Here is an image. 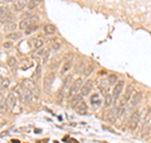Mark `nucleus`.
<instances>
[{"label": "nucleus", "instance_id": "obj_39", "mask_svg": "<svg viewBox=\"0 0 151 143\" xmlns=\"http://www.w3.org/2000/svg\"><path fill=\"white\" fill-rule=\"evenodd\" d=\"M70 80H72V76H68V77L63 81V86H68L69 82H70Z\"/></svg>", "mask_w": 151, "mask_h": 143}, {"label": "nucleus", "instance_id": "obj_19", "mask_svg": "<svg viewBox=\"0 0 151 143\" xmlns=\"http://www.w3.org/2000/svg\"><path fill=\"white\" fill-rule=\"evenodd\" d=\"M23 98H24V100L27 103H30L33 100V98H34V94H33L30 90L24 89V90H23Z\"/></svg>", "mask_w": 151, "mask_h": 143}, {"label": "nucleus", "instance_id": "obj_9", "mask_svg": "<svg viewBox=\"0 0 151 143\" xmlns=\"http://www.w3.org/2000/svg\"><path fill=\"white\" fill-rule=\"evenodd\" d=\"M134 93H135V89H134V86L132 85H130V86H127V89H126V91H125V94H124V98H122V101H124L125 104H127L131 100V98H132V95H134Z\"/></svg>", "mask_w": 151, "mask_h": 143}, {"label": "nucleus", "instance_id": "obj_15", "mask_svg": "<svg viewBox=\"0 0 151 143\" xmlns=\"http://www.w3.org/2000/svg\"><path fill=\"white\" fill-rule=\"evenodd\" d=\"M102 104V99L100 96V94H93L92 96H91V105L92 107H100Z\"/></svg>", "mask_w": 151, "mask_h": 143}, {"label": "nucleus", "instance_id": "obj_34", "mask_svg": "<svg viewBox=\"0 0 151 143\" xmlns=\"http://www.w3.org/2000/svg\"><path fill=\"white\" fill-rule=\"evenodd\" d=\"M59 48H60V43H59V42H55V41H54L53 43H52V46H50V50H52V51H55V52L58 51Z\"/></svg>", "mask_w": 151, "mask_h": 143}, {"label": "nucleus", "instance_id": "obj_5", "mask_svg": "<svg viewBox=\"0 0 151 143\" xmlns=\"http://www.w3.org/2000/svg\"><path fill=\"white\" fill-rule=\"evenodd\" d=\"M65 62L63 63V67H62V71H60V74L64 75V74H67L68 71L70 70V67H72V61H73V55H68L67 56V58H64Z\"/></svg>", "mask_w": 151, "mask_h": 143}, {"label": "nucleus", "instance_id": "obj_38", "mask_svg": "<svg viewBox=\"0 0 151 143\" xmlns=\"http://www.w3.org/2000/svg\"><path fill=\"white\" fill-rule=\"evenodd\" d=\"M1 89H6V88H9V80L8 79H4L3 80V82H1V86H0Z\"/></svg>", "mask_w": 151, "mask_h": 143}, {"label": "nucleus", "instance_id": "obj_21", "mask_svg": "<svg viewBox=\"0 0 151 143\" xmlns=\"http://www.w3.org/2000/svg\"><path fill=\"white\" fill-rule=\"evenodd\" d=\"M17 28H18V26L14 22H12V23H8V24H4V32L12 33V32H15Z\"/></svg>", "mask_w": 151, "mask_h": 143}, {"label": "nucleus", "instance_id": "obj_35", "mask_svg": "<svg viewBox=\"0 0 151 143\" xmlns=\"http://www.w3.org/2000/svg\"><path fill=\"white\" fill-rule=\"evenodd\" d=\"M92 71H93V66L92 65H89V66H87V67L86 69H84V75H86V76H88V75H91L92 74Z\"/></svg>", "mask_w": 151, "mask_h": 143}, {"label": "nucleus", "instance_id": "obj_3", "mask_svg": "<svg viewBox=\"0 0 151 143\" xmlns=\"http://www.w3.org/2000/svg\"><path fill=\"white\" fill-rule=\"evenodd\" d=\"M82 85H83V80H82V79L76 80L74 82H73L72 85H70V88H69V93H68V96H69V98H72L73 95L78 94L79 91H81Z\"/></svg>", "mask_w": 151, "mask_h": 143}, {"label": "nucleus", "instance_id": "obj_18", "mask_svg": "<svg viewBox=\"0 0 151 143\" xmlns=\"http://www.w3.org/2000/svg\"><path fill=\"white\" fill-rule=\"evenodd\" d=\"M87 110H88V108H87V105H86V103H81L76 108V112H77L79 115H84V114H87Z\"/></svg>", "mask_w": 151, "mask_h": 143}, {"label": "nucleus", "instance_id": "obj_16", "mask_svg": "<svg viewBox=\"0 0 151 143\" xmlns=\"http://www.w3.org/2000/svg\"><path fill=\"white\" fill-rule=\"evenodd\" d=\"M43 46H44V41L42 39V38H34V39H32V47L33 48L40 50Z\"/></svg>", "mask_w": 151, "mask_h": 143}, {"label": "nucleus", "instance_id": "obj_17", "mask_svg": "<svg viewBox=\"0 0 151 143\" xmlns=\"http://www.w3.org/2000/svg\"><path fill=\"white\" fill-rule=\"evenodd\" d=\"M105 118H106L107 122H110V123H116L117 115H116L115 110H108V112L105 114Z\"/></svg>", "mask_w": 151, "mask_h": 143}, {"label": "nucleus", "instance_id": "obj_37", "mask_svg": "<svg viewBox=\"0 0 151 143\" xmlns=\"http://www.w3.org/2000/svg\"><path fill=\"white\" fill-rule=\"evenodd\" d=\"M3 47L5 50H10L12 47H13V42H10V41H6V42H4L3 43Z\"/></svg>", "mask_w": 151, "mask_h": 143}, {"label": "nucleus", "instance_id": "obj_33", "mask_svg": "<svg viewBox=\"0 0 151 143\" xmlns=\"http://www.w3.org/2000/svg\"><path fill=\"white\" fill-rule=\"evenodd\" d=\"M37 29H38V26H37V24H33V26H30L29 28H27V29H25L24 32H25V34H30V33L35 32Z\"/></svg>", "mask_w": 151, "mask_h": 143}, {"label": "nucleus", "instance_id": "obj_10", "mask_svg": "<svg viewBox=\"0 0 151 143\" xmlns=\"http://www.w3.org/2000/svg\"><path fill=\"white\" fill-rule=\"evenodd\" d=\"M141 100H142V93L141 91H135L134 95H132V98H131V107H136V105H139V104L141 103Z\"/></svg>", "mask_w": 151, "mask_h": 143}, {"label": "nucleus", "instance_id": "obj_14", "mask_svg": "<svg viewBox=\"0 0 151 143\" xmlns=\"http://www.w3.org/2000/svg\"><path fill=\"white\" fill-rule=\"evenodd\" d=\"M57 31V28L54 24H50V23H47V24H44L43 27V32L45 33L47 36H52V34H54Z\"/></svg>", "mask_w": 151, "mask_h": 143}, {"label": "nucleus", "instance_id": "obj_23", "mask_svg": "<svg viewBox=\"0 0 151 143\" xmlns=\"http://www.w3.org/2000/svg\"><path fill=\"white\" fill-rule=\"evenodd\" d=\"M14 20V18H13V14L10 12H8L5 15H4L1 19H0V22L3 23V24H8V23H12Z\"/></svg>", "mask_w": 151, "mask_h": 143}, {"label": "nucleus", "instance_id": "obj_6", "mask_svg": "<svg viewBox=\"0 0 151 143\" xmlns=\"http://www.w3.org/2000/svg\"><path fill=\"white\" fill-rule=\"evenodd\" d=\"M92 88H93V81H92V80H87L86 82H83L82 88H81V94H82V96H86V95H88L89 93H91Z\"/></svg>", "mask_w": 151, "mask_h": 143}, {"label": "nucleus", "instance_id": "obj_22", "mask_svg": "<svg viewBox=\"0 0 151 143\" xmlns=\"http://www.w3.org/2000/svg\"><path fill=\"white\" fill-rule=\"evenodd\" d=\"M20 37H22V33H19V32H12V33H8L6 34V38L9 41H18V39H20Z\"/></svg>", "mask_w": 151, "mask_h": 143}, {"label": "nucleus", "instance_id": "obj_40", "mask_svg": "<svg viewBox=\"0 0 151 143\" xmlns=\"http://www.w3.org/2000/svg\"><path fill=\"white\" fill-rule=\"evenodd\" d=\"M1 7H4V1H3V0H0V8H1Z\"/></svg>", "mask_w": 151, "mask_h": 143}, {"label": "nucleus", "instance_id": "obj_29", "mask_svg": "<svg viewBox=\"0 0 151 143\" xmlns=\"http://www.w3.org/2000/svg\"><path fill=\"white\" fill-rule=\"evenodd\" d=\"M108 84V82H107ZM107 84H106V81H101L100 84H98V89L101 90V93L102 94H107V90H108V88H107Z\"/></svg>", "mask_w": 151, "mask_h": 143}, {"label": "nucleus", "instance_id": "obj_26", "mask_svg": "<svg viewBox=\"0 0 151 143\" xmlns=\"http://www.w3.org/2000/svg\"><path fill=\"white\" fill-rule=\"evenodd\" d=\"M13 93L15 94V96L18 98L19 101H22V100H24V98H23V91H22L20 89H19V86L14 88V89H13Z\"/></svg>", "mask_w": 151, "mask_h": 143}, {"label": "nucleus", "instance_id": "obj_27", "mask_svg": "<svg viewBox=\"0 0 151 143\" xmlns=\"http://www.w3.org/2000/svg\"><path fill=\"white\" fill-rule=\"evenodd\" d=\"M9 105H8V103H6V100H1L0 101V113H5L9 110Z\"/></svg>", "mask_w": 151, "mask_h": 143}, {"label": "nucleus", "instance_id": "obj_12", "mask_svg": "<svg viewBox=\"0 0 151 143\" xmlns=\"http://www.w3.org/2000/svg\"><path fill=\"white\" fill-rule=\"evenodd\" d=\"M82 99H83L82 94H76V95H73V96L70 98V107L76 109V108L79 105V104L82 103Z\"/></svg>", "mask_w": 151, "mask_h": 143}, {"label": "nucleus", "instance_id": "obj_42", "mask_svg": "<svg viewBox=\"0 0 151 143\" xmlns=\"http://www.w3.org/2000/svg\"><path fill=\"white\" fill-rule=\"evenodd\" d=\"M150 110H151V107H150Z\"/></svg>", "mask_w": 151, "mask_h": 143}, {"label": "nucleus", "instance_id": "obj_28", "mask_svg": "<svg viewBox=\"0 0 151 143\" xmlns=\"http://www.w3.org/2000/svg\"><path fill=\"white\" fill-rule=\"evenodd\" d=\"M42 1V0H29V3H28V9H30V10H33V9H35L38 7V4H39Z\"/></svg>", "mask_w": 151, "mask_h": 143}, {"label": "nucleus", "instance_id": "obj_4", "mask_svg": "<svg viewBox=\"0 0 151 143\" xmlns=\"http://www.w3.org/2000/svg\"><path fill=\"white\" fill-rule=\"evenodd\" d=\"M23 85H24V88L25 89H28V90H30V91L34 94V96H37V98H39V90H38V88H37V85L33 82V81H30V80H24V82H23Z\"/></svg>", "mask_w": 151, "mask_h": 143}, {"label": "nucleus", "instance_id": "obj_41", "mask_svg": "<svg viewBox=\"0 0 151 143\" xmlns=\"http://www.w3.org/2000/svg\"><path fill=\"white\" fill-rule=\"evenodd\" d=\"M3 80H4L3 77H0V86H1V82H3Z\"/></svg>", "mask_w": 151, "mask_h": 143}, {"label": "nucleus", "instance_id": "obj_36", "mask_svg": "<svg viewBox=\"0 0 151 143\" xmlns=\"http://www.w3.org/2000/svg\"><path fill=\"white\" fill-rule=\"evenodd\" d=\"M8 12H9V9H8V8H5V7H1V8H0V19H1L4 15H5Z\"/></svg>", "mask_w": 151, "mask_h": 143}, {"label": "nucleus", "instance_id": "obj_32", "mask_svg": "<svg viewBox=\"0 0 151 143\" xmlns=\"http://www.w3.org/2000/svg\"><path fill=\"white\" fill-rule=\"evenodd\" d=\"M33 76H34V79H39L40 76H42V66L40 65L37 66V69L34 71V74H33Z\"/></svg>", "mask_w": 151, "mask_h": 143}, {"label": "nucleus", "instance_id": "obj_7", "mask_svg": "<svg viewBox=\"0 0 151 143\" xmlns=\"http://www.w3.org/2000/svg\"><path fill=\"white\" fill-rule=\"evenodd\" d=\"M54 80H55V74L53 72V71H50V72L47 74L45 79H44V89H49Z\"/></svg>", "mask_w": 151, "mask_h": 143}, {"label": "nucleus", "instance_id": "obj_25", "mask_svg": "<svg viewBox=\"0 0 151 143\" xmlns=\"http://www.w3.org/2000/svg\"><path fill=\"white\" fill-rule=\"evenodd\" d=\"M117 81H119V77H117V75H116V74L108 75V77H107V82H108V85H116V84H117Z\"/></svg>", "mask_w": 151, "mask_h": 143}, {"label": "nucleus", "instance_id": "obj_31", "mask_svg": "<svg viewBox=\"0 0 151 143\" xmlns=\"http://www.w3.org/2000/svg\"><path fill=\"white\" fill-rule=\"evenodd\" d=\"M8 65L10 66V67H17V65H18V60L15 58V57H9L8 58Z\"/></svg>", "mask_w": 151, "mask_h": 143}, {"label": "nucleus", "instance_id": "obj_8", "mask_svg": "<svg viewBox=\"0 0 151 143\" xmlns=\"http://www.w3.org/2000/svg\"><path fill=\"white\" fill-rule=\"evenodd\" d=\"M6 103H8V105L10 109H15V105H17V101H18V98L15 96V94H14L13 91L12 93H9L8 94V96H6Z\"/></svg>", "mask_w": 151, "mask_h": 143}, {"label": "nucleus", "instance_id": "obj_20", "mask_svg": "<svg viewBox=\"0 0 151 143\" xmlns=\"http://www.w3.org/2000/svg\"><path fill=\"white\" fill-rule=\"evenodd\" d=\"M113 101H115V99H113V96H112L111 94H106V95H105V99H103V104H105L106 108H110L112 104H113Z\"/></svg>", "mask_w": 151, "mask_h": 143}, {"label": "nucleus", "instance_id": "obj_1", "mask_svg": "<svg viewBox=\"0 0 151 143\" xmlns=\"http://www.w3.org/2000/svg\"><path fill=\"white\" fill-rule=\"evenodd\" d=\"M140 119H141V112L140 110H136V112H134L131 114V117L129 119V128L131 131H135L136 128L139 127Z\"/></svg>", "mask_w": 151, "mask_h": 143}, {"label": "nucleus", "instance_id": "obj_11", "mask_svg": "<svg viewBox=\"0 0 151 143\" xmlns=\"http://www.w3.org/2000/svg\"><path fill=\"white\" fill-rule=\"evenodd\" d=\"M28 3H29V0H15L13 8H14V10L15 12H22L23 9L28 5Z\"/></svg>", "mask_w": 151, "mask_h": 143}, {"label": "nucleus", "instance_id": "obj_13", "mask_svg": "<svg viewBox=\"0 0 151 143\" xmlns=\"http://www.w3.org/2000/svg\"><path fill=\"white\" fill-rule=\"evenodd\" d=\"M125 112H126V104L121 100V101L119 103V105H117L116 109H115V113H116L117 118H121V117L125 114Z\"/></svg>", "mask_w": 151, "mask_h": 143}, {"label": "nucleus", "instance_id": "obj_30", "mask_svg": "<svg viewBox=\"0 0 151 143\" xmlns=\"http://www.w3.org/2000/svg\"><path fill=\"white\" fill-rule=\"evenodd\" d=\"M63 100H64V91H63V89H60L58 91V94H57V103L62 104Z\"/></svg>", "mask_w": 151, "mask_h": 143}, {"label": "nucleus", "instance_id": "obj_43", "mask_svg": "<svg viewBox=\"0 0 151 143\" xmlns=\"http://www.w3.org/2000/svg\"><path fill=\"white\" fill-rule=\"evenodd\" d=\"M13 1H14V0H13Z\"/></svg>", "mask_w": 151, "mask_h": 143}, {"label": "nucleus", "instance_id": "obj_2", "mask_svg": "<svg viewBox=\"0 0 151 143\" xmlns=\"http://www.w3.org/2000/svg\"><path fill=\"white\" fill-rule=\"evenodd\" d=\"M125 88V81L124 80H119L116 85H113V90H112V96L115 99V101H117V99L120 98V95L124 91Z\"/></svg>", "mask_w": 151, "mask_h": 143}, {"label": "nucleus", "instance_id": "obj_24", "mask_svg": "<svg viewBox=\"0 0 151 143\" xmlns=\"http://www.w3.org/2000/svg\"><path fill=\"white\" fill-rule=\"evenodd\" d=\"M32 66H33V62L30 60H23L19 67H20V70H28V69H30Z\"/></svg>", "mask_w": 151, "mask_h": 143}]
</instances>
